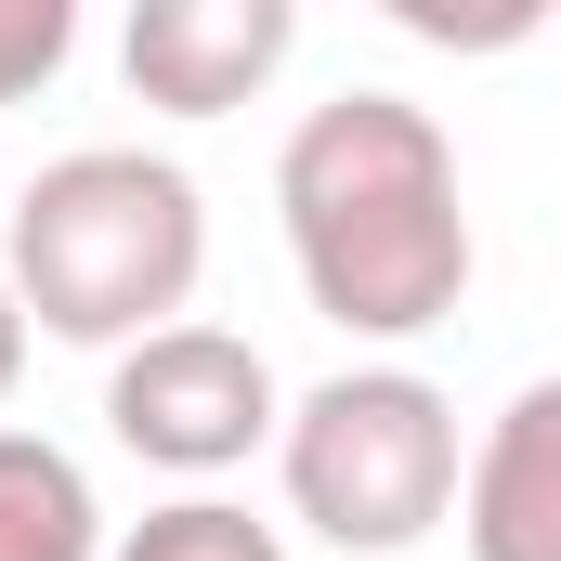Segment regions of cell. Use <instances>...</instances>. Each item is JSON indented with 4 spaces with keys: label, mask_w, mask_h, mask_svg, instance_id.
<instances>
[{
    "label": "cell",
    "mask_w": 561,
    "mask_h": 561,
    "mask_svg": "<svg viewBox=\"0 0 561 561\" xmlns=\"http://www.w3.org/2000/svg\"><path fill=\"white\" fill-rule=\"evenodd\" d=\"M13 379H26V313H13V287H0V405H13Z\"/></svg>",
    "instance_id": "10"
},
{
    "label": "cell",
    "mask_w": 561,
    "mask_h": 561,
    "mask_svg": "<svg viewBox=\"0 0 561 561\" xmlns=\"http://www.w3.org/2000/svg\"><path fill=\"white\" fill-rule=\"evenodd\" d=\"M287 392L275 366L236 340V327H157V340H131L118 366H105V431L131 444L144 470H183V483H222V470H249L262 444H275Z\"/></svg>",
    "instance_id": "4"
},
{
    "label": "cell",
    "mask_w": 561,
    "mask_h": 561,
    "mask_svg": "<svg viewBox=\"0 0 561 561\" xmlns=\"http://www.w3.org/2000/svg\"><path fill=\"white\" fill-rule=\"evenodd\" d=\"M275 222L327 327L353 340H431L470 300V209H457V144L405 92H327L300 105L275 157Z\"/></svg>",
    "instance_id": "1"
},
{
    "label": "cell",
    "mask_w": 561,
    "mask_h": 561,
    "mask_svg": "<svg viewBox=\"0 0 561 561\" xmlns=\"http://www.w3.org/2000/svg\"><path fill=\"white\" fill-rule=\"evenodd\" d=\"M0 561H105L92 470L53 431H0Z\"/></svg>",
    "instance_id": "7"
},
{
    "label": "cell",
    "mask_w": 561,
    "mask_h": 561,
    "mask_svg": "<svg viewBox=\"0 0 561 561\" xmlns=\"http://www.w3.org/2000/svg\"><path fill=\"white\" fill-rule=\"evenodd\" d=\"M275 470L327 549L392 561L457 510V405L419 366H340L275 419Z\"/></svg>",
    "instance_id": "3"
},
{
    "label": "cell",
    "mask_w": 561,
    "mask_h": 561,
    "mask_svg": "<svg viewBox=\"0 0 561 561\" xmlns=\"http://www.w3.org/2000/svg\"><path fill=\"white\" fill-rule=\"evenodd\" d=\"M105 561H287V536L249 523L236 496H170V510H144Z\"/></svg>",
    "instance_id": "8"
},
{
    "label": "cell",
    "mask_w": 561,
    "mask_h": 561,
    "mask_svg": "<svg viewBox=\"0 0 561 561\" xmlns=\"http://www.w3.org/2000/svg\"><path fill=\"white\" fill-rule=\"evenodd\" d=\"M457 549L470 561H561V379H523L496 431L457 457Z\"/></svg>",
    "instance_id": "6"
},
{
    "label": "cell",
    "mask_w": 561,
    "mask_h": 561,
    "mask_svg": "<svg viewBox=\"0 0 561 561\" xmlns=\"http://www.w3.org/2000/svg\"><path fill=\"white\" fill-rule=\"evenodd\" d=\"M209 275V209L170 157L144 144H79L53 170H26L13 196V249L0 287L26 313V340H79V353H131L157 327H183V300Z\"/></svg>",
    "instance_id": "2"
},
{
    "label": "cell",
    "mask_w": 561,
    "mask_h": 561,
    "mask_svg": "<svg viewBox=\"0 0 561 561\" xmlns=\"http://www.w3.org/2000/svg\"><path fill=\"white\" fill-rule=\"evenodd\" d=\"M287 39H300L287 0H131L118 66H131V92L157 118H236L287 66Z\"/></svg>",
    "instance_id": "5"
},
{
    "label": "cell",
    "mask_w": 561,
    "mask_h": 561,
    "mask_svg": "<svg viewBox=\"0 0 561 561\" xmlns=\"http://www.w3.org/2000/svg\"><path fill=\"white\" fill-rule=\"evenodd\" d=\"M79 53V0H0V105H26Z\"/></svg>",
    "instance_id": "9"
}]
</instances>
